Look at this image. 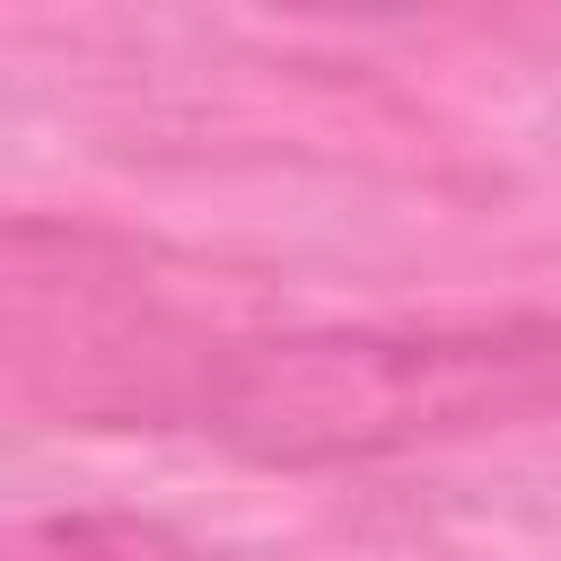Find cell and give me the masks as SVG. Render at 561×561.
<instances>
[{
    "instance_id": "1",
    "label": "cell",
    "mask_w": 561,
    "mask_h": 561,
    "mask_svg": "<svg viewBox=\"0 0 561 561\" xmlns=\"http://www.w3.org/2000/svg\"><path fill=\"white\" fill-rule=\"evenodd\" d=\"M561 412V316H377L237 333L193 430L272 473L386 465Z\"/></svg>"
},
{
    "instance_id": "2",
    "label": "cell",
    "mask_w": 561,
    "mask_h": 561,
    "mask_svg": "<svg viewBox=\"0 0 561 561\" xmlns=\"http://www.w3.org/2000/svg\"><path fill=\"white\" fill-rule=\"evenodd\" d=\"M228 324L158 272L149 245L96 219L18 210L0 237V368L9 403L61 430H193Z\"/></svg>"
},
{
    "instance_id": "3",
    "label": "cell",
    "mask_w": 561,
    "mask_h": 561,
    "mask_svg": "<svg viewBox=\"0 0 561 561\" xmlns=\"http://www.w3.org/2000/svg\"><path fill=\"white\" fill-rule=\"evenodd\" d=\"M9 561H219L210 543H193L167 517H131V508H70V517H35L18 526Z\"/></svg>"
}]
</instances>
